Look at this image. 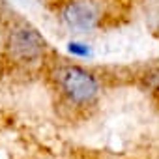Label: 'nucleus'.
Instances as JSON below:
<instances>
[{
    "label": "nucleus",
    "mask_w": 159,
    "mask_h": 159,
    "mask_svg": "<svg viewBox=\"0 0 159 159\" xmlns=\"http://www.w3.org/2000/svg\"><path fill=\"white\" fill-rule=\"evenodd\" d=\"M10 54L19 62H34L45 51V39L34 28H19L10 36Z\"/></svg>",
    "instance_id": "f03ea898"
},
{
    "label": "nucleus",
    "mask_w": 159,
    "mask_h": 159,
    "mask_svg": "<svg viewBox=\"0 0 159 159\" xmlns=\"http://www.w3.org/2000/svg\"><path fill=\"white\" fill-rule=\"evenodd\" d=\"M98 19H99V13L96 6L90 2H73L64 11V21L71 28L81 30V32L92 30L98 25Z\"/></svg>",
    "instance_id": "7ed1b4c3"
},
{
    "label": "nucleus",
    "mask_w": 159,
    "mask_h": 159,
    "mask_svg": "<svg viewBox=\"0 0 159 159\" xmlns=\"http://www.w3.org/2000/svg\"><path fill=\"white\" fill-rule=\"evenodd\" d=\"M56 77L67 98L77 103H88L98 94V81L94 79V75H90L81 67H73V66L64 67L58 71Z\"/></svg>",
    "instance_id": "f257e3e1"
},
{
    "label": "nucleus",
    "mask_w": 159,
    "mask_h": 159,
    "mask_svg": "<svg viewBox=\"0 0 159 159\" xmlns=\"http://www.w3.org/2000/svg\"><path fill=\"white\" fill-rule=\"evenodd\" d=\"M67 51H69L71 54H77V56H88V54L92 52L88 45H84V43H77V41L69 43V45H67Z\"/></svg>",
    "instance_id": "20e7f679"
}]
</instances>
